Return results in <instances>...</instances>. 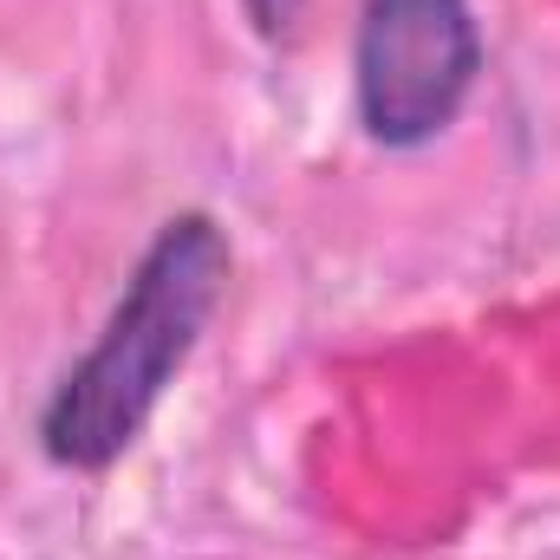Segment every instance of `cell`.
Segmentation results:
<instances>
[{"mask_svg":"<svg viewBox=\"0 0 560 560\" xmlns=\"http://www.w3.org/2000/svg\"><path fill=\"white\" fill-rule=\"evenodd\" d=\"M229 280V242L209 215H176L163 222V235L150 242L138 275L125 287L112 326L98 332V346L66 372V385L46 405V456L66 469H105L143 418L156 411L163 385L183 372V359L196 352L215 300Z\"/></svg>","mask_w":560,"mask_h":560,"instance_id":"cell-1","label":"cell"},{"mask_svg":"<svg viewBox=\"0 0 560 560\" xmlns=\"http://www.w3.org/2000/svg\"><path fill=\"white\" fill-rule=\"evenodd\" d=\"M482 33L463 0H365L359 112L378 143H430L469 98Z\"/></svg>","mask_w":560,"mask_h":560,"instance_id":"cell-2","label":"cell"},{"mask_svg":"<svg viewBox=\"0 0 560 560\" xmlns=\"http://www.w3.org/2000/svg\"><path fill=\"white\" fill-rule=\"evenodd\" d=\"M306 0H248V13H255V26L261 33H280V26H293V13H300Z\"/></svg>","mask_w":560,"mask_h":560,"instance_id":"cell-3","label":"cell"}]
</instances>
